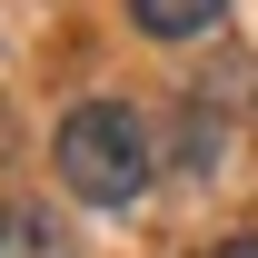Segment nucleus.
<instances>
[{
    "label": "nucleus",
    "instance_id": "3",
    "mask_svg": "<svg viewBox=\"0 0 258 258\" xmlns=\"http://www.w3.org/2000/svg\"><path fill=\"white\" fill-rule=\"evenodd\" d=\"M219 20H228V0H129V30L169 40V50H179V40H209Z\"/></svg>",
    "mask_w": 258,
    "mask_h": 258
},
{
    "label": "nucleus",
    "instance_id": "4",
    "mask_svg": "<svg viewBox=\"0 0 258 258\" xmlns=\"http://www.w3.org/2000/svg\"><path fill=\"white\" fill-rule=\"evenodd\" d=\"M219 258H258V228H238V238H228V248Z\"/></svg>",
    "mask_w": 258,
    "mask_h": 258
},
{
    "label": "nucleus",
    "instance_id": "2",
    "mask_svg": "<svg viewBox=\"0 0 258 258\" xmlns=\"http://www.w3.org/2000/svg\"><path fill=\"white\" fill-rule=\"evenodd\" d=\"M0 258H80V228L50 199H0Z\"/></svg>",
    "mask_w": 258,
    "mask_h": 258
},
{
    "label": "nucleus",
    "instance_id": "1",
    "mask_svg": "<svg viewBox=\"0 0 258 258\" xmlns=\"http://www.w3.org/2000/svg\"><path fill=\"white\" fill-rule=\"evenodd\" d=\"M50 169L80 209H139L149 179H159V149H149V119L129 99H80L50 139Z\"/></svg>",
    "mask_w": 258,
    "mask_h": 258
}]
</instances>
